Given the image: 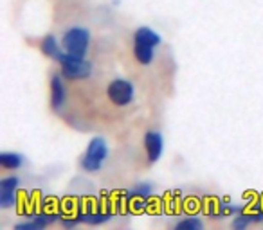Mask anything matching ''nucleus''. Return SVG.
<instances>
[{"label":"nucleus","mask_w":263,"mask_h":230,"mask_svg":"<svg viewBox=\"0 0 263 230\" xmlns=\"http://www.w3.org/2000/svg\"><path fill=\"white\" fill-rule=\"evenodd\" d=\"M144 148H146L148 160L154 164L159 158L162 157V151H164V139L159 132H148L144 135Z\"/></svg>","instance_id":"0eeeda50"},{"label":"nucleus","mask_w":263,"mask_h":230,"mask_svg":"<svg viewBox=\"0 0 263 230\" xmlns=\"http://www.w3.org/2000/svg\"><path fill=\"white\" fill-rule=\"evenodd\" d=\"M256 221V216L254 214H238L236 218L233 219V226L236 230H243L245 226H249L251 223Z\"/></svg>","instance_id":"4468645a"},{"label":"nucleus","mask_w":263,"mask_h":230,"mask_svg":"<svg viewBox=\"0 0 263 230\" xmlns=\"http://www.w3.org/2000/svg\"><path fill=\"white\" fill-rule=\"evenodd\" d=\"M108 99L117 106H126L134 101V94H136V88L130 81L126 79H114L108 85Z\"/></svg>","instance_id":"39448f33"},{"label":"nucleus","mask_w":263,"mask_h":230,"mask_svg":"<svg viewBox=\"0 0 263 230\" xmlns=\"http://www.w3.org/2000/svg\"><path fill=\"white\" fill-rule=\"evenodd\" d=\"M175 228L177 230H200V228H204V223L198 218H186L177 223Z\"/></svg>","instance_id":"ddd939ff"},{"label":"nucleus","mask_w":263,"mask_h":230,"mask_svg":"<svg viewBox=\"0 0 263 230\" xmlns=\"http://www.w3.org/2000/svg\"><path fill=\"white\" fill-rule=\"evenodd\" d=\"M24 164V157L20 153H0V165L4 169H15L22 168Z\"/></svg>","instance_id":"9b49d317"},{"label":"nucleus","mask_w":263,"mask_h":230,"mask_svg":"<svg viewBox=\"0 0 263 230\" xmlns=\"http://www.w3.org/2000/svg\"><path fill=\"white\" fill-rule=\"evenodd\" d=\"M106 157H108V146H106L105 139L94 137V139L88 142L87 151H85L83 158H81V168H83L85 171L96 173L103 168Z\"/></svg>","instance_id":"f03ea898"},{"label":"nucleus","mask_w":263,"mask_h":230,"mask_svg":"<svg viewBox=\"0 0 263 230\" xmlns=\"http://www.w3.org/2000/svg\"><path fill=\"white\" fill-rule=\"evenodd\" d=\"M56 216L54 214H40L33 219V221H27V223H20L16 225L15 228L16 230H36V228H42V226H47L51 225L52 221H56Z\"/></svg>","instance_id":"1a4fd4ad"},{"label":"nucleus","mask_w":263,"mask_h":230,"mask_svg":"<svg viewBox=\"0 0 263 230\" xmlns=\"http://www.w3.org/2000/svg\"><path fill=\"white\" fill-rule=\"evenodd\" d=\"M62 63V72L69 79H85L92 74V63L85 59V56H72L69 52H62L58 58Z\"/></svg>","instance_id":"7ed1b4c3"},{"label":"nucleus","mask_w":263,"mask_h":230,"mask_svg":"<svg viewBox=\"0 0 263 230\" xmlns=\"http://www.w3.org/2000/svg\"><path fill=\"white\" fill-rule=\"evenodd\" d=\"M78 219L85 223H90V225H98V223L108 221L110 214L108 212H81V214L78 216Z\"/></svg>","instance_id":"f8f14e48"},{"label":"nucleus","mask_w":263,"mask_h":230,"mask_svg":"<svg viewBox=\"0 0 263 230\" xmlns=\"http://www.w3.org/2000/svg\"><path fill=\"white\" fill-rule=\"evenodd\" d=\"M65 101V87L60 76H52L51 79V106L52 110H60Z\"/></svg>","instance_id":"6e6552de"},{"label":"nucleus","mask_w":263,"mask_h":230,"mask_svg":"<svg viewBox=\"0 0 263 230\" xmlns=\"http://www.w3.org/2000/svg\"><path fill=\"white\" fill-rule=\"evenodd\" d=\"M161 36L150 27H139L134 34V54L141 65H150L155 54V47L161 45Z\"/></svg>","instance_id":"f257e3e1"},{"label":"nucleus","mask_w":263,"mask_h":230,"mask_svg":"<svg viewBox=\"0 0 263 230\" xmlns=\"http://www.w3.org/2000/svg\"><path fill=\"white\" fill-rule=\"evenodd\" d=\"M18 183L20 182L16 176H8L0 180V207L2 208H9L15 205Z\"/></svg>","instance_id":"423d86ee"},{"label":"nucleus","mask_w":263,"mask_h":230,"mask_svg":"<svg viewBox=\"0 0 263 230\" xmlns=\"http://www.w3.org/2000/svg\"><path fill=\"white\" fill-rule=\"evenodd\" d=\"M78 221H80V219H70V221H63V226H65V228H72V226L78 225Z\"/></svg>","instance_id":"dca6fc26"},{"label":"nucleus","mask_w":263,"mask_h":230,"mask_svg":"<svg viewBox=\"0 0 263 230\" xmlns=\"http://www.w3.org/2000/svg\"><path fill=\"white\" fill-rule=\"evenodd\" d=\"M42 52H44L45 56H49V58H52V59H58L60 56H62L58 40H56L52 34H49V36L44 38V41H42Z\"/></svg>","instance_id":"9d476101"},{"label":"nucleus","mask_w":263,"mask_h":230,"mask_svg":"<svg viewBox=\"0 0 263 230\" xmlns=\"http://www.w3.org/2000/svg\"><path fill=\"white\" fill-rule=\"evenodd\" d=\"M88 44H90V33L85 27H72L62 38L63 51L72 56H85L87 54Z\"/></svg>","instance_id":"20e7f679"},{"label":"nucleus","mask_w":263,"mask_h":230,"mask_svg":"<svg viewBox=\"0 0 263 230\" xmlns=\"http://www.w3.org/2000/svg\"><path fill=\"white\" fill-rule=\"evenodd\" d=\"M150 194H152L150 183H139V185H136V189L132 191V196H139V198H143V200H146Z\"/></svg>","instance_id":"2eb2a0df"}]
</instances>
